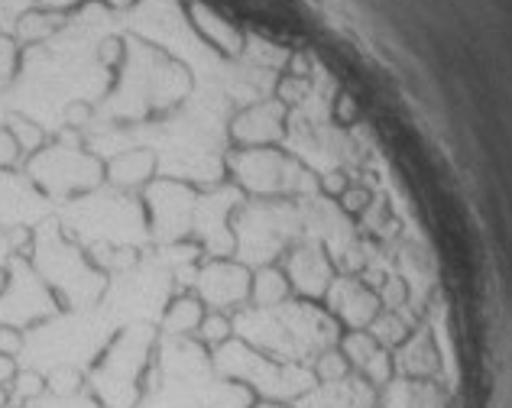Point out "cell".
Masks as SVG:
<instances>
[{
  "label": "cell",
  "instance_id": "cell-1",
  "mask_svg": "<svg viewBox=\"0 0 512 408\" xmlns=\"http://www.w3.org/2000/svg\"><path fill=\"white\" fill-rule=\"evenodd\" d=\"M156 334L150 328H127L85 373V392L101 408H137L150 386Z\"/></svg>",
  "mask_w": 512,
  "mask_h": 408
},
{
  "label": "cell",
  "instance_id": "cell-2",
  "mask_svg": "<svg viewBox=\"0 0 512 408\" xmlns=\"http://www.w3.org/2000/svg\"><path fill=\"white\" fill-rule=\"evenodd\" d=\"M250 292H253V269L244 263H208L201 269L198 279V298L205 302L208 311H240L250 308Z\"/></svg>",
  "mask_w": 512,
  "mask_h": 408
},
{
  "label": "cell",
  "instance_id": "cell-3",
  "mask_svg": "<svg viewBox=\"0 0 512 408\" xmlns=\"http://www.w3.org/2000/svg\"><path fill=\"white\" fill-rule=\"evenodd\" d=\"M205 315H208V308L198 295H182L169 305L166 318H163V331L166 334H195L201 328V321H205Z\"/></svg>",
  "mask_w": 512,
  "mask_h": 408
},
{
  "label": "cell",
  "instance_id": "cell-4",
  "mask_svg": "<svg viewBox=\"0 0 512 408\" xmlns=\"http://www.w3.org/2000/svg\"><path fill=\"white\" fill-rule=\"evenodd\" d=\"M195 337L201 340V344H205V350L218 353L221 347H227L237 337L234 324H231V315H224V311H208L205 321H201V328L195 331Z\"/></svg>",
  "mask_w": 512,
  "mask_h": 408
},
{
  "label": "cell",
  "instance_id": "cell-5",
  "mask_svg": "<svg viewBox=\"0 0 512 408\" xmlns=\"http://www.w3.org/2000/svg\"><path fill=\"white\" fill-rule=\"evenodd\" d=\"M7 389H10V402L17 408H26L46 396V376L36 370H17V376H13V383Z\"/></svg>",
  "mask_w": 512,
  "mask_h": 408
},
{
  "label": "cell",
  "instance_id": "cell-6",
  "mask_svg": "<svg viewBox=\"0 0 512 408\" xmlns=\"http://www.w3.org/2000/svg\"><path fill=\"white\" fill-rule=\"evenodd\" d=\"M46 392L52 396H78V392H85V373L82 370H72V366H59V370H52L46 376Z\"/></svg>",
  "mask_w": 512,
  "mask_h": 408
},
{
  "label": "cell",
  "instance_id": "cell-7",
  "mask_svg": "<svg viewBox=\"0 0 512 408\" xmlns=\"http://www.w3.org/2000/svg\"><path fill=\"white\" fill-rule=\"evenodd\" d=\"M150 175H153L150 153H130L114 162V179H120V182H146Z\"/></svg>",
  "mask_w": 512,
  "mask_h": 408
},
{
  "label": "cell",
  "instance_id": "cell-8",
  "mask_svg": "<svg viewBox=\"0 0 512 408\" xmlns=\"http://www.w3.org/2000/svg\"><path fill=\"white\" fill-rule=\"evenodd\" d=\"M23 350V331L13 324H0V353L17 360V353Z\"/></svg>",
  "mask_w": 512,
  "mask_h": 408
},
{
  "label": "cell",
  "instance_id": "cell-9",
  "mask_svg": "<svg viewBox=\"0 0 512 408\" xmlns=\"http://www.w3.org/2000/svg\"><path fill=\"white\" fill-rule=\"evenodd\" d=\"M17 360L13 357H4V353H0V386H10L13 383V376H17Z\"/></svg>",
  "mask_w": 512,
  "mask_h": 408
},
{
  "label": "cell",
  "instance_id": "cell-10",
  "mask_svg": "<svg viewBox=\"0 0 512 408\" xmlns=\"http://www.w3.org/2000/svg\"><path fill=\"white\" fill-rule=\"evenodd\" d=\"M247 408H305V405H292V402H269V399H250Z\"/></svg>",
  "mask_w": 512,
  "mask_h": 408
},
{
  "label": "cell",
  "instance_id": "cell-11",
  "mask_svg": "<svg viewBox=\"0 0 512 408\" xmlns=\"http://www.w3.org/2000/svg\"><path fill=\"white\" fill-rule=\"evenodd\" d=\"M0 408H13V402H10V389H7V386H0Z\"/></svg>",
  "mask_w": 512,
  "mask_h": 408
},
{
  "label": "cell",
  "instance_id": "cell-12",
  "mask_svg": "<svg viewBox=\"0 0 512 408\" xmlns=\"http://www.w3.org/2000/svg\"><path fill=\"white\" fill-rule=\"evenodd\" d=\"M26 408H33V405H26Z\"/></svg>",
  "mask_w": 512,
  "mask_h": 408
}]
</instances>
